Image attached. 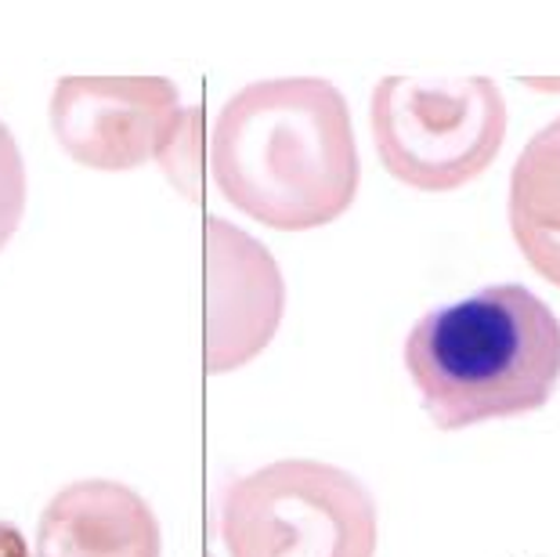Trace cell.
<instances>
[{"mask_svg":"<svg viewBox=\"0 0 560 557\" xmlns=\"http://www.w3.org/2000/svg\"><path fill=\"white\" fill-rule=\"evenodd\" d=\"M229 557H376V500L351 471L276 460L221 496Z\"/></svg>","mask_w":560,"mask_h":557,"instance_id":"277c9868","label":"cell"},{"mask_svg":"<svg viewBox=\"0 0 560 557\" xmlns=\"http://www.w3.org/2000/svg\"><path fill=\"white\" fill-rule=\"evenodd\" d=\"M369 124L395 182L452 193L495 163L506 141V98L488 77H384Z\"/></svg>","mask_w":560,"mask_h":557,"instance_id":"3957f363","label":"cell"},{"mask_svg":"<svg viewBox=\"0 0 560 557\" xmlns=\"http://www.w3.org/2000/svg\"><path fill=\"white\" fill-rule=\"evenodd\" d=\"M285 312L279 260L240 224L202 221V365L232 373L276 340Z\"/></svg>","mask_w":560,"mask_h":557,"instance_id":"8992f818","label":"cell"},{"mask_svg":"<svg viewBox=\"0 0 560 557\" xmlns=\"http://www.w3.org/2000/svg\"><path fill=\"white\" fill-rule=\"evenodd\" d=\"M213 185L235 210L279 232L348 214L362 182L348 98L322 77L257 80L235 91L207 141Z\"/></svg>","mask_w":560,"mask_h":557,"instance_id":"6da1fadb","label":"cell"},{"mask_svg":"<svg viewBox=\"0 0 560 557\" xmlns=\"http://www.w3.org/2000/svg\"><path fill=\"white\" fill-rule=\"evenodd\" d=\"M152 507L124 481L88 478L51 496L37 525V557H160Z\"/></svg>","mask_w":560,"mask_h":557,"instance_id":"52a82bcc","label":"cell"},{"mask_svg":"<svg viewBox=\"0 0 560 557\" xmlns=\"http://www.w3.org/2000/svg\"><path fill=\"white\" fill-rule=\"evenodd\" d=\"M0 557H30L26 536H22V529L11 525V521H0Z\"/></svg>","mask_w":560,"mask_h":557,"instance_id":"30bf717a","label":"cell"},{"mask_svg":"<svg viewBox=\"0 0 560 557\" xmlns=\"http://www.w3.org/2000/svg\"><path fill=\"white\" fill-rule=\"evenodd\" d=\"M506 210L524 260L560 290V116L521 149Z\"/></svg>","mask_w":560,"mask_h":557,"instance_id":"ba28073f","label":"cell"},{"mask_svg":"<svg viewBox=\"0 0 560 557\" xmlns=\"http://www.w3.org/2000/svg\"><path fill=\"white\" fill-rule=\"evenodd\" d=\"M405 370L441 431L528 417L560 384V318L524 282L485 287L416 318Z\"/></svg>","mask_w":560,"mask_h":557,"instance_id":"7a4b0ae2","label":"cell"},{"mask_svg":"<svg viewBox=\"0 0 560 557\" xmlns=\"http://www.w3.org/2000/svg\"><path fill=\"white\" fill-rule=\"evenodd\" d=\"M22 210H26V163L15 135L0 120V251L19 232Z\"/></svg>","mask_w":560,"mask_h":557,"instance_id":"9c48e42d","label":"cell"},{"mask_svg":"<svg viewBox=\"0 0 560 557\" xmlns=\"http://www.w3.org/2000/svg\"><path fill=\"white\" fill-rule=\"evenodd\" d=\"M202 109L182 113L166 77H62L51 94V135L69 160L91 171H135L160 160L185 177L182 160L199 141Z\"/></svg>","mask_w":560,"mask_h":557,"instance_id":"5b68a950","label":"cell"}]
</instances>
